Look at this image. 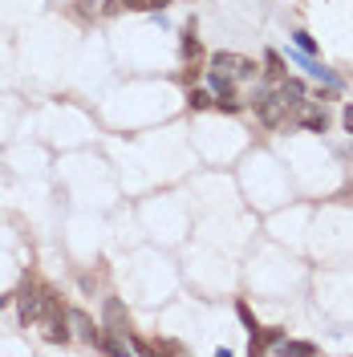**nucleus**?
<instances>
[{"instance_id": "16", "label": "nucleus", "mask_w": 353, "mask_h": 357, "mask_svg": "<svg viewBox=\"0 0 353 357\" xmlns=\"http://www.w3.org/2000/svg\"><path fill=\"white\" fill-rule=\"evenodd\" d=\"M183 82H187V86H195V82H199V66H195V61L183 69Z\"/></svg>"}, {"instance_id": "1", "label": "nucleus", "mask_w": 353, "mask_h": 357, "mask_svg": "<svg viewBox=\"0 0 353 357\" xmlns=\"http://www.w3.org/2000/svg\"><path fill=\"white\" fill-rule=\"evenodd\" d=\"M61 301L53 296V289H45V284H33V280H24L21 292H17V312H21V325H37L49 309H57Z\"/></svg>"}, {"instance_id": "18", "label": "nucleus", "mask_w": 353, "mask_h": 357, "mask_svg": "<svg viewBox=\"0 0 353 357\" xmlns=\"http://www.w3.org/2000/svg\"><path fill=\"white\" fill-rule=\"evenodd\" d=\"M8 301H13V296H0V309H4V305H8Z\"/></svg>"}, {"instance_id": "15", "label": "nucleus", "mask_w": 353, "mask_h": 357, "mask_svg": "<svg viewBox=\"0 0 353 357\" xmlns=\"http://www.w3.org/2000/svg\"><path fill=\"white\" fill-rule=\"evenodd\" d=\"M151 354H179V345H171V341H155Z\"/></svg>"}, {"instance_id": "8", "label": "nucleus", "mask_w": 353, "mask_h": 357, "mask_svg": "<svg viewBox=\"0 0 353 357\" xmlns=\"http://www.w3.org/2000/svg\"><path fill=\"white\" fill-rule=\"evenodd\" d=\"M187 106H191V110H207V106H216V98L199 86H187Z\"/></svg>"}, {"instance_id": "13", "label": "nucleus", "mask_w": 353, "mask_h": 357, "mask_svg": "<svg viewBox=\"0 0 353 357\" xmlns=\"http://www.w3.org/2000/svg\"><path fill=\"white\" fill-rule=\"evenodd\" d=\"M236 312H240V321H243V325H248V333H256V329H260V325H256V317H252V309H248L243 301H240V305H236Z\"/></svg>"}, {"instance_id": "2", "label": "nucleus", "mask_w": 353, "mask_h": 357, "mask_svg": "<svg viewBox=\"0 0 353 357\" xmlns=\"http://www.w3.org/2000/svg\"><path fill=\"white\" fill-rule=\"evenodd\" d=\"M33 329H41V337H45V341H53V345H66V341H69V312L57 305V309L45 312Z\"/></svg>"}, {"instance_id": "14", "label": "nucleus", "mask_w": 353, "mask_h": 357, "mask_svg": "<svg viewBox=\"0 0 353 357\" xmlns=\"http://www.w3.org/2000/svg\"><path fill=\"white\" fill-rule=\"evenodd\" d=\"M216 106H220V110H227V114H240V102H236L232 93H223V98H216Z\"/></svg>"}, {"instance_id": "10", "label": "nucleus", "mask_w": 353, "mask_h": 357, "mask_svg": "<svg viewBox=\"0 0 353 357\" xmlns=\"http://www.w3.org/2000/svg\"><path fill=\"white\" fill-rule=\"evenodd\" d=\"M276 349H280V354H301V357H313V354H317L309 341H280Z\"/></svg>"}, {"instance_id": "7", "label": "nucleus", "mask_w": 353, "mask_h": 357, "mask_svg": "<svg viewBox=\"0 0 353 357\" xmlns=\"http://www.w3.org/2000/svg\"><path fill=\"white\" fill-rule=\"evenodd\" d=\"M301 126H305V130H325V126H329V114L321 110V106H313V102H305V106H301Z\"/></svg>"}, {"instance_id": "3", "label": "nucleus", "mask_w": 353, "mask_h": 357, "mask_svg": "<svg viewBox=\"0 0 353 357\" xmlns=\"http://www.w3.org/2000/svg\"><path fill=\"white\" fill-rule=\"evenodd\" d=\"M211 69L227 73L232 82H248V77H256V61H248V57H240V53H216V57H211Z\"/></svg>"}, {"instance_id": "6", "label": "nucleus", "mask_w": 353, "mask_h": 357, "mask_svg": "<svg viewBox=\"0 0 353 357\" xmlns=\"http://www.w3.org/2000/svg\"><path fill=\"white\" fill-rule=\"evenodd\" d=\"M285 341V333L280 329H256L252 333V341H248V354H268V349H276Z\"/></svg>"}, {"instance_id": "9", "label": "nucleus", "mask_w": 353, "mask_h": 357, "mask_svg": "<svg viewBox=\"0 0 353 357\" xmlns=\"http://www.w3.org/2000/svg\"><path fill=\"white\" fill-rule=\"evenodd\" d=\"M264 73L272 82H285V57L280 53H264Z\"/></svg>"}, {"instance_id": "12", "label": "nucleus", "mask_w": 353, "mask_h": 357, "mask_svg": "<svg viewBox=\"0 0 353 357\" xmlns=\"http://www.w3.org/2000/svg\"><path fill=\"white\" fill-rule=\"evenodd\" d=\"M292 41H296V49H305V53H317V37H309L305 29H296V33H292Z\"/></svg>"}, {"instance_id": "4", "label": "nucleus", "mask_w": 353, "mask_h": 357, "mask_svg": "<svg viewBox=\"0 0 353 357\" xmlns=\"http://www.w3.org/2000/svg\"><path fill=\"white\" fill-rule=\"evenodd\" d=\"M106 333H114L126 349H130V317L118 301H106Z\"/></svg>"}, {"instance_id": "5", "label": "nucleus", "mask_w": 353, "mask_h": 357, "mask_svg": "<svg viewBox=\"0 0 353 357\" xmlns=\"http://www.w3.org/2000/svg\"><path fill=\"white\" fill-rule=\"evenodd\" d=\"M171 0H106L102 4V13L114 17V13H122V8H134V13H158V8H167Z\"/></svg>"}, {"instance_id": "11", "label": "nucleus", "mask_w": 353, "mask_h": 357, "mask_svg": "<svg viewBox=\"0 0 353 357\" xmlns=\"http://www.w3.org/2000/svg\"><path fill=\"white\" fill-rule=\"evenodd\" d=\"M199 53H203V49H199V37L187 29V33H183V57H191V61H195Z\"/></svg>"}, {"instance_id": "17", "label": "nucleus", "mask_w": 353, "mask_h": 357, "mask_svg": "<svg viewBox=\"0 0 353 357\" xmlns=\"http://www.w3.org/2000/svg\"><path fill=\"white\" fill-rule=\"evenodd\" d=\"M341 122H345V130L353 134V102H350V106H345V114H341Z\"/></svg>"}]
</instances>
